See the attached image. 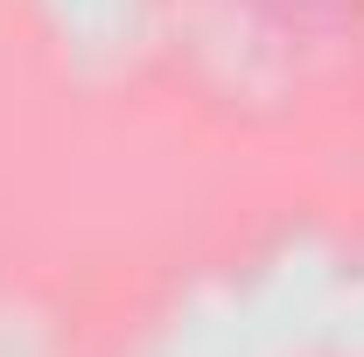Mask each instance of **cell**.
Instances as JSON below:
<instances>
[]
</instances>
